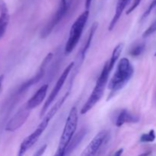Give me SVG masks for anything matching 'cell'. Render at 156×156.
Listing matches in <instances>:
<instances>
[{"label": "cell", "mask_w": 156, "mask_h": 156, "mask_svg": "<svg viewBox=\"0 0 156 156\" xmlns=\"http://www.w3.org/2000/svg\"><path fill=\"white\" fill-rule=\"evenodd\" d=\"M123 48V44H119L114 49L111 59L107 61L105 63V65H104L103 69L101 70V73L100 76H99L97 82H96L95 86H94L92 92L90 94L89 98H88V100L86 101L85 105H83V107L81 109V114H83L84 115V114H87L101 99L104 92H105V88L107 86V84L108 82L111 72L112 71L113 68L115 66V63L117 62V59L120 57Z\"/></svg>", "instance_id": "cell-1"}, {"label": "cell", "mask_w": 156, "mask_h": 156, "mask_svg": "<svg viewBox=\"0 0 156 156\" xmlns=\"http://www.w3.org/2000/svg\"><path fill=\"white\" fill-rule=\"evenodd\" d=\"M47 90H48V85H44L37 91V92L29 99L25 104L26 106L31 111L34 108H37L41 105L47 95Z\"/></svg>", "instance_id": "cell-11"}, {"label": "cell", "mask_w": 156, "mask_h": 156, "mask_svg": "<svg viewBox=\"0 0 156 156\" xmlns=\"http://www.w3.org/2000/svg\"><path fill=\"white\" fill-rule=\"evenodd\" d=\"M97 28H98V23L97 22L93 23V24L91 25V28H90L89 34H88V38H87V40H86V42L85 43L83 47H82L80 50V53H79V65H78V66H80L82 65V62L84 61V59H85V55H86L87 51H88V49H89V47H90V46H91V41H92L93 37H94V33L96 32Z\"/></svg>", "instance_id": "cell-14"}, {"label": "cell", "mask_w": 156, "mask_h": 156, "mask_svg": "<svg viewBox=\"0 0 156 156\" xmlns=\"http://www.w3.org/2000/svg\"><path fill=\"white\" fill-rule=\"evenodd\" d=\"M88 16H89V11L85 10L78 17L77 19L71 26L69 38L65 46L66 54H69L77 46L83 32L84 27L88 21Z\"/></svg>", "instance_id": "cell-5"}, {"label": "cell", "mask_w": 156, "mask_h": 156, "mask_svg": "<svg viewBox=\"0 0 156 156\" xmlns=\"http://www.w3.org/2000/svg\"><path fill=\"white\" fill-rule=\"evenodd\" d=\"M108 135H109V133L108 130L104 129V130L100 131L92 139L87 147L84 149L83 152L81 154V156H96L101 146L107 141Z\"/></svg>", "instance_id": "cell-8"}, {"label": "cell", "mask_w": 156, "mask_h": 156, "mask_svg": "<svg viewBox=\"0 0 156 156\" xmlns=\"http://www.w3.org/2000/svg\"><path fill=\"white\" fill-rule=\"evenodd\" d=\"M156 31V20L154 21L151 24V25L146 29L144 31V33L143 34V37L146 38L149 37L150 35H152V34H154Z\"/></svg>", "instance_id": "cell-18"}, {"label": "cell", "mask_w": 156, "mask_h": 156, "mask_svg": "<svg viewBox=\"0 0 156 156\" xmlns=\"http://www.w3.org/2000/svg\"><path fill=\"white\" fill-rule=\"evenodd\" d=\"M30 113V110L24 105L9 120V121L8 122L5 126V130L8 132H14V131L19 129L28 118Z\"/></svg>", "instance_id": "cell-9"}, {"label": "cell", "mask_w": 156, "mask_h": 156, "mask_svg": "<svg viewBox=\"0 0 156 156\" xmlns=\"http://www.w3.org/2000/svg\"><path fill=\"white\" fill-rule=\"evenodd\" d=\"M155 56H156V53H155Z\"/></svg>", "instance_id": "cell-26"}, {"label": "cell", "mask_w": 156, "mask_h": 156, "mask_svg": "<svg viewBox=\"0 0 156 156\" xmlns=\"http://www.w3.org/2000/svg\"><path fill=\"white\" fill-rule=\"evenodd\" d=\"M155 7H156V0H153V1L151 2V4L149 5V6L148 7V9H146V12H144L143 17H142V19H144V18H147V17L150 15V13L152 12V11L153 10Z\"/></svg>", "instance_id": "cell-19"}, {"label": "cell", "mask_w": 156, "mask_h": 156, "mask_svg": "<svg viewBox=\"0 0 156 156\" xmlns=\"http://www.w3.org/2000/svg\"><path fill=\"white\" fill-rule=\"evenodd\" d=\"M140 121V117L137 115L131 114L126 109H123L120 111L115 121V125L120 127L125 123H135Z\"/></svg>", "instance_id": "cell-13"}, {"label": "cell", "mask_w": 156, "mask_h": 156, "mask_svg": "<svg viewBox=\"0 0 156 156\" xmlns=\"http://www.w3.org/2000/svg\"><path fill=\"white\" fill-rule=\"evenodd\" d=\"M78 120H79L78 110L76 107H73L69 113L62 135L59 139L57 149L53 156H66V155L67 149L73 140V136L76 133L77 129Z\"/></svg>", "instance_id": "cell-3"}, {"label": "cell", "mask_w": 156, "mask_h": 156, "mask_svg": "<svg viewBox=\"0 0 156 156\" xmlns=\"http://www.w3.org/2000/svg\"><path fill=\"white\" fill-rule=\"evenodd\" d=\"M151 154H152V152H151V151H147V152H143V153L140 154L139 156H149Z\"/></svg>", "instance_id": "cell-24"}, {"label": "cell", "mask_w": 156, "mask_h": 156, "mask_svg": "<svg viewBox=\"0 0 156 156\" xmlns=\"http://www.w3.org/2000/svg\"><path fill=\"white\" fill-rule=\"evenodd\" d=\"M69 3L68 0H60L56 12H55L53 17L50 18V21L46 24L44 29L41 30V38L44 39V38L47 37L51 34V32L56 27V26L62 21L64 16L66 15L67 12L69 10Z\"/></svg>", "instance_id": "cell-7"}, {"label": "cell", "mask_w": 156, "mask_h": 156, "mask_svg": "<svg viewBox=\"0 0 156 156\" xmlns=\"http://www.w3.org/2000/svg\"><path fill=\"white\" fill-rule=\"evenodd\" d=\"M69 93L70 90H68V91L66 92L65 94H64L61 98H59V100L55 103V105L52 107L51 109H50V111L46 114V115L44 117V119H43L42 121L40 123V124L38 125L37 129H35L32 133H30V135L27 136L21 142V145H20L19 149H18V154H17V156H24L26 154V152H27V151H28L29 149L37 143V140H39L41 136L44 133L45 129H47V127L48 126L50 120H51L52 118L56 115V113L58 112V111L60 109L61 107H62V105L64 104V102L66 101V100L67 98H68Z\"/></svg>", "instance_id": "cell-2"}, {"label": "cell", "mask_w": 156, "mask_h": 156, "mask_svg": "<svg viewBox=\"0 0 156 156\" xmlns=\"http://www.w3.org/2000/svg\"><path fill=\"white\" fill-rule=\"evenodd\" d=\"M47 145L46 144L43 145L42 146H41V147H40L39 149L36 151V152L34 154L33 156H43L44 155V152H45L46 149H47Z\"/></svg>", "instance_id": "cell-21"}, {"label": "cell", "mask_w": 156, "mask_h": 156, "mask_svg": "<svg viewBox=\"0 0 156 156\" xmlns=\"http://www.w3.org/2000/svg\"><path fill=\"white\" fill-rule=\"evenodd\" d=\"M10 15L5 2L0 0V39L4 37L9 24Z\"/></svg>", "instance_id": "cell-12"}, {"label": "cell", "mask_w": 156, "mask_h": 156, "mask_svg": "<svg viewBox=\"0 0 156 156\" xmlns=\"http://www.w3.org/2000/svg\"><path fill=\"white\" fill-rule=\"evenodd\" d=\"M123 152V149H118L117 152H115L114 156H122Z\"/></svg>", "instance_id": "cell-22"}, {"label": "cell", "mask_w": 156, "mask_h": 156, "mask_svg": "<svg viewBox=\"0 0 156 156\" xmlns=\"http://www.w3.org/2000/svg\"><path fill=\"white\" fill-rule=\"evenodd\" d=\"M145 49H146V44L144 43L136 44L130 49L129 54L132 56H139L144 52Z\"/></svg>", "instance_id": "cell-16"}, {"label": "cell", "mask_w": 156, "mask_h": 156, "mask_svg": "<svg viewBox=\"0 0 156 156\" xmlns=\"http://www.w3.org/2000/svg\"><path fill=\"white\" fill-rule=\"evenodd\" d=\"M74 66H75V62H70V63L67 66L66 68L64 69V71L62 72L61 76H59L57 82H56V85H55V86L53 87V90H52L51 92H50V95L48 96L47 101H45L44 105H43L42 109H41V113H40V118H42V117H44V115L47 114V110L49 109V108H50V106L51 105V104L53 103V101L55 100L56 96L58 95V94H59V91H60V90L62 89L64 83L66 82L69 75V73H71L72 69L74 68Z\"/></svg>", "instance_id": "cell-6"}, {"label": "cell", "mask_w": 156, "mask_h": 156, "mask_svg": "<svg viewBox=\"0 0 156 156\" xmlns=\"http://www.w3.org/2000/svg\"><path fill=\"white\" fill-rule=\"evenodd\" d=\"M141 1L142 0H133V2L132 5L127 9V11H126V15H129V14H130L131 12H133V11L135 10L139 5H140Z\"/></svg>", "instance_id": "cell-20"}, {"label": "cell", "mask_w": 156, "mask_h": 156, "mask_svg": "<svg viewBox=\"0 0 156 156\" xmlns=\"http://www.w3.org/2000/svg\"><path fill=\"white\" fill-rule=\"evenodd\" d=\"M156 138L155 132L154 129H151L147 133H143L140 136V141L141 143H152L155 141Z\"/></svg>", "instance_id": "cell-17"}, {"label": "cell", "mask_w": 156, "mask_h": 156, "mask_svg": "<svg viewBox=\"0 0 156 156\" xmlns=\"http://www.w3.org/2000/svg\"><path fill=\"white\" fill-rule=\"evenodd\" d=\"M52 58H53V53H47V55L46 56V57L44 58V59L43 60L42 63H41V66H40L39 69H38L37 73L35 75L34 77L31 78L30 80H28L27 82H26L25 83L23 84L21 86L19 89V92H22V91H25L26 89L30 87L31 85H34V84L37 83L40 80L43 78V76H44V73H45V69L47 68V66H48V64L50 63V62L51 61Z\"/></svg>", "instance_id": "cell-10"}, {"label": "cell", "mask_w": 156, "mask_h": 156, "mask_svg": "<svg viewBox=\"0 0 156 156\" xmlns=\"http://www.w3.org/2000/svg\"><path fill=\"white\" fill-rule=\"evenodd\" d=\"M130 1L131 0H118L117 7H116L115 13H114V15L113 17L112 20H111V23L109 24V26H108V30H112L114 29V27H115L117 23L118 22L119 19L121 17L123 11L125 10V9H126V6H127V5L129 4Z\"/></svg>", "instance_id": "cell-15"}, {"label": "cell", "mask_w": 156, "mask_h": 156, "mask_svg": "<svg viewBox=\"0 0 156 156\" xmlns=\"http://www.w3.org/2000/svg\"><path fill=\"white\" fill-rule=\"evenodd\" d=\"M3 76H0V90L2 88V81H3Z\"/></svg>", "instance_id": "cell-25"}, {"label": "cell", "mask_w": 156, "mask_h": 156, "mask_svg": "<svg viewBox=\"0 0 156 156\" xmlns=\"http://www.w3.org/2000/svg\"><path fill=\"white\" fill-rule=\"evenodd\" d=\"M134 73V68L127 58H122L117 64V69L109 81L108 88L112 93L122 89L128 83Z\"/></svg>", "instance_id": "cell-4"}, {"label": "cell", "mask_w": 156, "mask_h": 156, "mask_svg": "<svg viewBox=\"0 0 156 156\" xmlns=\"http://www.w3.org/2000/svg\"><path fill=\"white\" fill-rule=\"evenodd\" d=\"M91 2H92V0H86V1H85V9H86V10H88V9H89L91 4Z\"/></svg>", "instance_id": "cell-23"}]
</instances>
